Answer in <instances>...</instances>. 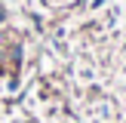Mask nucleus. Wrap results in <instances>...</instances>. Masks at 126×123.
I'll return each mask as SVG.
<instances>
[]
</instances>
